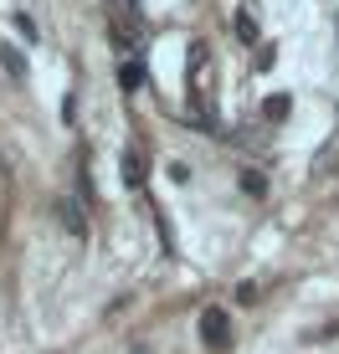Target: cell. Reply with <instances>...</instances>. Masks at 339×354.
Segmentation results:
<instances>
[{
    "label": "cell",
    "instance_id": "1",
    "mask_svg": "<svg viewBox=\"0 0 339 354\" xmlns=\"http://www.w3.org/2000/svg\"><path fill=\"white\" fill-rule=\"evenodd\" d=\"M201 339H205L211 349H226V344H232V324H226L221 308H205V313H201Z\"/></svg>",
    "mask_w": 339,
    "mask_h": 354
},
{
    "label": "cell",
    "instance_id": "2",
    "mask_svg": "<svg viewBox=\"0 0 339 354\" xmlns=\"http://www.w3.org/2000/svg\"><path fill=\"white\" fill-rule=\"evenodd\" d=\"M124 180H129V185H144V175H139V154H124Z\"/></svg>",
    "mask_w": 339,
    "mask_h": 354
}]
</instances>
